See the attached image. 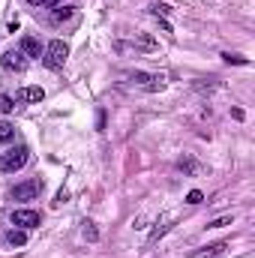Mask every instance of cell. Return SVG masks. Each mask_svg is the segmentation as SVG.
Listing matches in <instances>:
<instances>
[{"instance_id": "obj_1", "label": "cell", "mask_w": 255, "mask_h": 258, "mask_svg": "<svg viewBox=\"0 0 255 258\" xmlns=\"http://www.w3.org/2000/svg\"><path fill=\"white\" fill-rule=\"evenodd\" d=\"M27 159H30V150H27V147H15V150H6V153L0 156V171H3V174L21 171V168L27 165Z\"/></svg>"}, {"instance_id": "obj_2", "label": "cell", "mask_w": 255, "mask_h": 258, "mask_svg": "<svg viewBox=\"0 0 255 258\" xmlns=\"http://www.w3.org/2000/svg\"><path fill=\"white\" fill-rule=\"evenodd\" d=\"M42 54H45V57H42V63L48 66V69H63L66 57H69V48H66L63 39H54V42H51Z\"/></svg>"}, {"instance_id": "obj_3", "label": "cell", "mask_w": 255, "mask_h": 258, "mask_svg": "<svg viewBox=\"0 0 255 258\" xmlns=\"http://www.w3.org/2000/svg\"><path fill=\"white\" fill-rule=\"evenodd\" d=\"M39 192H42V180H27V183L12 186L9 198H12V201H33Z\"/></svg>"}, {"instance_id": "obj_4", "label": "cell", "mask_w": 255, "mask_h": 258, "mask_svg": "<svg viewBox=\"0 0 255 258\" xmlns=\"http://www.w3.org/2000/svg\"><path fill=\"white\" fill-rule=\"evenodd\" d=\"M12 225H18V228H36L42 219H39V213L36 210H12Z\"/></svg>"}, {"instance_id": "obj_5", "label": "cell", "mask_w": 255, "mask_h": 258, "mask_svg": "<svg viewBox=\"0 0 255 258\" xmlns=\"http://www.w3.org/2000/svg\"><path fill=\"white\" fill-rule=\"evenodd\" d=\"M3 69H9V72H24L27 69V57L21 54V51H9V54H3Z\"/></svg>"}, {"instance_id": "obj_6", "label": "cell", "mask_w": 255, "mask_h": 258, "mask_svg": "<svg viewBox=\"0 0 255 258\" xmlns=\"http://www.w3.org/2000/svg\"><path fill=\"white\" fill-rule=\"evenodd\" d=\"M45 99V90L42 87H21L15 93V102H42Z\"/></svg>"}, {"instance_id": "obj_7", "label": "cell", "mask_w": 255, "mask_h": 258, "mask_svg": "<svg viewBox=\"0 0 255 258\" xmlns=\"http://www.w3.org/2000/svg\"><path fill=\"white\" fill-rule=\"evenodd\" d=\"M21 54H24V57H42L39 39H36V36H24V39H21Z\"/></svg>"}, {"instance_id": "obj_8", "label": "cell", "mask_w": 255, "mask_h": 258, "mask_svg": "<svg viewBox=\"0 0 255 258\" xmlns=\"http://www.w3.org/2000/svg\"><path fill=\"white\" fill-rule=\"evenodd\" d=\"M72 15H75V9H72V6H63V9H54V12H51V21H54V24H63Z\"/></svg>"}, {"instance_id": "obj_9", "label": "cell", "mask_w": 255, "mask_h": 258, "mask_svg": "<svg viewBox=\"0 0 255 258\" xmlns=\"http://www.w3.org/2000/svg\"><path fill=\"white\" fill-rule=\"evenodd\" d=\"M12 138H15V126L6 123V120H0V144H6V141H12Z\"/></svg>"}, {"instance_id": "obj_10", "label": "cell", "mask_w": 255, "mask_h": 258, "mask_svg": "<svg viewBox=\"0 0 255 258\" xmlns=\"http://www.w3.org/2000/svg\"><path fill=\"white\" fill-rule=\"evenodd\" d=\"M6 240H9L12 246H24V243H27V234H24V231H9Z\"/></svg>"}, {"instance_id": "obj_11", "label": "cell", "mask_w": 255, "mask_h": 258, "mask_svg": "<svg viewBox=\"0 0 255 258\" xmlns=\"http://www.w3.org/2000/svg\"><path fill=\"white\" fill-rule=\"evenodd\" d=\"M12 108H15V99H12V96H0V111H3V114H9Z\"/></svg>"}, {"instance_id": "obj_12", "label": "cell", "mask_w": 255, "mask_h": 258, "mask_svg": "<svg viewBox=\"0 0 255 258\" xmlns=\"http://www.w3.org/2000/svg\"><path fill=\"white\" fill-rule=\"evenodd\" d=\"M201 198H204V195L198 192V189H192V192L186 195V204H201Z\"/></svg>"}, {"instance_id": "obj_13", "label": "cell", "mask_w": 255, "mask_h": 258, "mask_svg": "<svg viewBox=\"0 0 255 258\" xmlns=\"http://www.w3.org/2000/svg\"><path fill=\"white\" fill-rule=\"evenodd\" d=\"M84 237H87V240H96V237H99V234H96V228H93L90 222H87V228H84Z\"/></svg>"}, {"instance_id": "obj_14", "label": "cell", "mask_w": 255, "mask_h": 258, "mask_svg": "<svg viewBox=\"0 0 255 258\" xmlns=\"http://www.w3.org/2000/svg\"><path fill=\"white\" fill-rule=\"evenodd\" d=\"M30 6H57V0H27Z\"/></svg>"}, {"instance_id": "obj_15", "label": "cell", "mask_w": 255, "mask_h": 258, "mask_svg": "<svg viewBox=\"0 0 255 258\" xmlns=\"http://www.w3.org/2000/svg\"><path fill=\"white\" fill-rule=\"evenodd\" d=\"M228 222H231V216H222V219H216L210 228H222V225H228Z\"/></svg>"}]
</instances>
